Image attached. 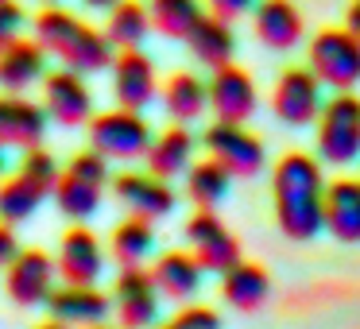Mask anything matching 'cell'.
<instances>
[{"label":"cell","instance_id":"15","mask_svg":"<svg viewBox=\"0 0 360 329\" xmlns=\"http://www.w3.org/2000/svg\"><path fill=\"white\" fill-rule=\"evenodd\" d=\"M47 124H51V117L43 109V101H32L24 93H0V148L4 151L43 148Z\"/></svg>","mask_w":360,"mask_h":329},{"label":"cell","instance_id":"31","mask_svg":"<svg viewBox=\"0 0 360 329\" xmlns=\"http://www.w3.org/2000/svg\"><path fill=\"white\" fill-rule=\"evenodd\" d=\"M148 12H151V32L182 43L190 39L198 20L205 16L202 0H148Z\"/></svg>","mask_w":360,"mask_h":329},{"label":"cell","instance_id":"39","mask_svg":"<svg viewBox=\"0 0 360 329\" xmlns=\"http://www.w3.org/2000/svg\"><path fill=\"white\" fill-rule=\"evenodd\" d=\"M4 167H8V159H4V148H0V179H4Z\"/></svg>","mask_w":360,"mask_h":329},{"label":"cell","instance_id":"30","mask_svg":"<svg viewBox=\"0 0 360 329\" xmlns=\"http://www.w3.org/2000/svg\"><path fill=\"white\" fill-rule=\"evenodd\" d=\"M229 186H233V174L217 163V159L205 155L202 163H190L186 171V198L198 205V209H217L225 202Z\"/></svg>","mask_w":360,"mask_h":329},{"label":"cell","instance_id":"16","mask_svg":"<svg viewBox=\"0 0 360 329\" xmlns=\"http://www.w3.org/2000/svg\"><path fill=\"white\" fill-rule=\"evenodd\" d=\"M112 97H117L120 109H136L143 112L159 93V74H155V63L143 55L140 47L136 51H117L112 58Z\"/></svg>","mask_w":360,"mask_h":329},{"label":"cell","instance_id":"20","mask_svg":"<svg viewBox=\"0 0 360 329\" xmlns=\"http://www.w3.org/2000/svg\"><path fill=\"white\" fill-rule=\"evenodd\" d=\"M47 51L39 39H16L12 47L0 51V93H27L47 78Z\"/></svg>","mask_w":360,"mask_h":329},{"label":"cell","instance_id":"12","mask_svg":"<svg viewBox=\"0 0 360 329\" xmlns=\"http://www.w3.org/2000/svg\"><path fill=\"white\" fill-rule=\"evenodd\" d=\"M210 109L217 120H229V124H248L252 112L259 109V89L252 82V74L244 66L229 63V66H217L210 74Z\"/></svg>","mask_w":360,"mask_h":329},{"label":"cell","instance_id":"26","mask_svg":"<svg viewBox=\"0 0 360 329\" xmlns=\"http://www.w3.org/2000/svg\"><path fill=\"white\" fill-rule=\"evenodd\" d=\"M163 109L174 124H194V120L210 109V86L190 70L171 74L167 86H163Z\"/></svg>","mask_w":360,"mask_h":329},{"label":"cell","instance_id":"34","mask_svg":"<svg viewBox=\"0 0 360 329\" xmlns=\"http://www.w3.org/2000/svg\"><path fill=\"white\" fill-rule=\"evenodd\" d=\"M205 8H210V16H217V20H240V16H248L252 8H256V0H205Z\"/></svg>","mask_w":360,"mask_h":329},{"label":"cell","instance_id":"27","mask_svg":"<svg viewBox=\"0 0 360 329\" xmlns=\"http://www.w3.org/2000/svg\"><path fill=\"white\" fill-rule=\"evenodd\" d=\"M105 35L117 51H136L143 47V39L151 35V12L143 0H117L109 12H105Z\"/></svg>","mask_w":360,"mask_h":329},{"label":"cell","instance_id":"9","mask_svg":"<svg viewBox=\"0 0 360 329\" xmlns=\"http://www.w3.org/2000/svg\"><path fill=\"white\" fill-rule=\"evenodd\" d=\"M186 244L194 252V259L202 264V271L225 275L229 267L240 264V240L225 228V221L217 217L213 209H198L194 217L186 221Z\"/></svg>","mask_w":360,"mask_h":329},{"label":"cell","instance_id":"4","mask_svg":"<svg viewBox=\"0 0 360 329\" xmlns=\"http://www.w3.org/2000/svg\"><path fill=\"white\" fill-rule=\"evenodd\" d=\"M306 66L333 93H352L360 86V39L349 27H321L306 47Z\"/></svg>","mask_w":360,"mask_h":329},{"label":"cell","instance_id":"38","mask_svg":"<svg viewBox=\"0 0 360 329\" xmlns=\"http://www.w3.org/2000/svg\"><path fill=\"white\" fill-rule=\"evenodd\" d=\"M35 329H70V325H63V321H43V325H35Z\"/></svg>","mask_w":360,"mask_h":329},{"label":"cell","instance_id":"5","mask_svg":"<svg viewBox=\"0 0 360 329\" xmlns=\"http://www.w3.org/2000/svg\"><path fill=\"white\" fill-rule=\"evenodd\" d=\"M155 140L151 124L143 120V112L136 109H109V112H94L89 120V148L97 155H105L109 163H128V159H143Z\"/></svg>","mask_w":360,"mask_h":329},{"label":"cell","instance_id":"13","mask_svg":"<svg viewBox=\"0 0 360 329\" xmlns=\"http://www.w3.org/2000/svg\"><path fill=\"white\" fill-rule=\"evenodd\" d=\"M55 259L43 248H20L16 259L4 267V290L16 306H47L51 290H55Z\"/></svg>","mask_w":360,"mask_h":329},{"label":"cell","instance_id":"37","mask_svg":"<svg viewBox=\"0 0 360 329\" xmlns=\"http://www.w3.org/2000/svg\"><path fill=\"white\" fill-rule=\"evenodd\" d=\"M82 4H86V8H101V12H109L112 4H117V0H82Z\"/></svg>","mask_w":360,"mask_h":329},{"label":"cell","instance_id":"18","mask_svg":"<svg viewBox=\"0 0 360 329\" xmlns=\"http://www.w3.org/2000/svg\"><path fill=\"white\" fill-rule=\"evenodd\" d=\"M112 310V298L97 287H82V283H66V287H55L47 298V314L51 321H63V325H105Z\"/></svg>","mask_w":360,"mask_h":329},{"label":"cell","instance_id":"17","mask_svg":"<svg viewBox=\"0 0 360 329\" xmlns=\"http://www.w3.org/2000/svg\"><path fill=\"white\" fill-rule=\"evenodd\" d=\"M55 267L66 283H82V287H94L105 271V248L97 240L94 228L86 225H74L70 233L63 236L58 244V256H55Z\"/></svg>","mask_w":360,"mask_h":329},{"label":"cell","instance_id":"11","mask_svg":"<svg viewBox=\"0 0 360 329\" xmlns=\"http://www.w3.org/2000/svg\"><path fill=\"white\" fill-rule=\"evenodd\" d=\"M159 287L148 267H120L112 283V310L124 329H155L159 325Z\"/></svg>","mask_w":360,"mask_h":329},{"label":"cell","instance_id":"19","mask_svg":"<svg viewBox=\"0 0 360 329\" xmlns=\"http://www.w3.org/2000/svg\"><path fill=\"white\" fill-rule=\"evenodd\" d=\"M252 32L264 47L271 51H290L302 43L306 20L295 8V0H256L252 8Z\"/></svg>","mask_w":360,"mask_h":329},{"label":"cell","instance_id":"35","mask_svg":"<svg viewBox=\"0 0 360 329\" xmlns=\"http://www.w3.org/2000/svg\"><path fill=\"white\" fill-rule=\"evenodd\" d=\"M16 252H20L16 233H12V225H4V221H0V267H8L12 259H16Z\"/></svg>","mask_w":360,"mask_h":329},{"label":"cell","instance_id":"8","mask_svg":"<svg viewBox=\"0 0 360 329\" xmlns=\"http://www.w3.org/2000/svg\"><path fill=\"white\" fill-rule=\"evenodd\" d=\"M321 82L310 66H287L271 89V112L290 128H306L321 112Z\"/></svg>","mask_w":360,"mask_h":329},{"label":"cell","instance_id":"23","mask_svg":"<svg viewBox=\"0 0 360 329\" xmlns=\"http://www.w3.org/2000/svg\"><path fill=\"white\" fill-rule=\"evenodd\" d=\"M326 228L341 244H360V179H333L326 186Z\"/></svg>","mask_w":360,"mask_h":329},{"label":"cell","instance_id":"28","mask_svg":"<svg viewBox=\"0 0 360 329\" xmlns=\"http://www.w3.org/2000/svg\"><path fill=\"white\" fill-rule=\"evenodd\" d=\"M101 194H105L101 182L86 179V174H78V171H63L51 198H55V205L70 221H89L97 209H101Z\"/></svg>","mask_w":360,"mask_h":329},{"label":"cell","instance_id":"33","mask_svg":"<svg viewBox=\"0 0 360 329\" xmlns=\"http://www.w3.org/2000/svg\"><path fill=\"white\" fill-rule=\"evenodd\" d=\"M27 27V12L20 0H0V51L12 47L16 39H24Z\"/></svg>","mask_w":360,"mask_h":329},{"label":"cell","instance_id":"41","mask_svg":"<svg viewBox=\"0 0 360 329\" xmlns=\"http://www.w3.org/2000/svg\"><path fill=\"white\" fill-rule=\"evenodd\" d=\"M94 329H124V325H94Z\"/></svg>","mask_w":360,"mask_h":329},{"label":"cell","instance_id":"10","mask_svg":"<svg viewBox=\"0 0 360 329\" xmlns=\"http://www.w3.org/2000/svg\"><path fill=\"white\" fill-rule=\"evenodd\" d=\"M43 109L63 128L89 124L94 120V89H89L86 74L66 70V66L47 70V78H43Z\"/></svg>","mask_w":360,"mask_h":329},{"label":"cell","instance_id":"36","mask_svg":"<svg viewBox=\"0 0 360 329\" xmlns=\"http://www.w3.org/2000/svg\"><path fill=\"white\" fill-rule=\"evenodd\" d=\"M345 27L360 39V0H352V4H349V12H345Z\"/></svg>","mask_w":360,"mask_h":329},{"label":"cell","instance_id":"2","mask_svg":"<svg viewBox=\"0 0 360 329\" xmlns=\"http://www.w3.org/2000/svg\"><path fill=\"white\" fill-rule=\"evenodd\" d=\"M32 35L51 58H58V66L78 74L109 70L112 58H117V47L109 43V35L101 27H94L89 20H82L78 12L63 8V4L39 8V16L32 20Z\"/></svg>","mask_w":360,"mask_h":329},{"label":"cell","instance_id":"40","mask_svg":"<svg viewBox=\"0 0 360 329\" xmlns=\"http://www.w3.org/2000/svg\"><path fill=\"white\" fill-rule=\"evenodd\" d=\"M39 4H43V8H47V4H63V0H39Z\"/></svg>","mask_w":360,"mask_h":329},{"label":"cell","instance_id":"21","mask_svg":"<svg viewBox=\"0 0 360 329\" xmlns=\"http://www.w3.org/2000/svg\"><path fill=\"white\" fill-rule=\"evenodd\" d=\"M148 271L155 279L159 295L171 298V302H190L198 295V287H202V275H205L202 264L194 259V252H179V248L163 252Z\"/></svg>","mask_w":360,"mask_h":329},{"label":"cell","instance_id":"1","mask_svg":"<svg viewBox=\"0 0 360 329\" xmlns=\"http://www.w3.org/2000/svg\"><path fill=\"white\" fill-rule=\"evenodd\" d=\"M275 221L283 236L310 240L326 228V171L306 151H287L271 171Z\"/></svg>","mask_w":360,"mask_h":329},{"label":"cell","instance_id":"25","mask_svg":"<svg viewBox=\"0 0 360 329\" xmlns=\"http://www.w3.org/2000/svg\"><path fill=\"white\" fill-rule=\"evenodd\" d=\"M186 47H190V55H194L202 66L217 70V66L233 63V55H236V32H233V24H229V20H217V16H210V12H205V16L198 20V27L190 32Z\"/></svg>","mask_w":360,"mask_h":329},{"label":"cell","instance_id":"24","mask_svg":"<svg viewBox=\"0 0 360 329\" xmlns=\"http://www.w3.org/2000/svg\"><path fill=\"white\" fill-rule=\"evenodd\" d=\"M267 295H271V275L259 264H244L240 259L236 267H229V271L221 275V298L240 314L259 310V306L267 302Z\"/></svg>","mask_w":360,"mask_h":329},{"label":"cell","instance_id":"7","mask_svg":"<svg viewBox=\"0 0 360 329\" xmlns=\"http://www.w3.org/2000/svg\"><path fill=\"white\" fill-rule=\"evenodd\" d=\"M202 148L210 159H217L233 179H252L264 171V140L256 132H248L244 124H229V120H213L202 132Z\"/></svg>","mask_w":360,"mask_h":329},{"label":"cell","instance_id":"3","mask_svg":"<svg viewBox=\"0 0 360 329\" xmlns=\"http://www.w3.org/2000/svg\"><path fill=\"white\" fill-rule=\"evenodd\" d=\"M58 174H63V167H58V159L51 155L47 148L24 151L16 171H12L8 179H0V221H4V225L27 221L51 194H55Z\"/></svg>","mask_w":360,"mask_h":329},{"label":"cell","instance_id":"14","mask_svg":"<svg viewBox=\"0 0 360 329\" xmlns=\"http://www.w3.org/2000/svg\"><path fill=\"white\" fill-rule=\"evenodd\" d=\"M112 194L117 202L128 209V217H143V221H159L174 209V190L167 179L151 171H120L112 174Z\"/></svg>","mask_w":360,"mask_h":329},{"label":"cell","instance_id":"6","mask_svg":"<svg viewBox=\"0 0 360 329\" xmlns=\"http://www.w3.org/2000/svg\"><path fill=\"white\" fill-rule=\"evenodd\" d=\"M318 159L329 167H349L360 159V97L333 93L318 112Z\"/></svg>","mask_w":360,"mask_h":329},{"label":"cell","instance_id":"22","mask_svg":"<svg viewBox=\"0 0 360 329\" xmlns=\"http://www.w3.org/2000/svg\"><path fill=\"white\" fill-rule=\"evenodd\" d=\"M194 148H198V140H194V132H190L186 124H171V128H163V132L151 140V148H148V171L151 174H159V179H179V174H186L190 171V163H194Z\"/></svg>","mask_w":360,"mask_h":329},{"label":"cell","instance_id":"32","mask_svg":"<svg viewBox=\"0 0 360 329\" xmlns=\"http://www.w3.org/2000/svg\"><path fill=\"white\" fill-rule=\"evenodd\" d=\"M155 329H221L217 310L210 306H182L179 314H171L167 321H159Z\"/></svg>","mask_w":360,"mask_h":329},{"label":"cell","instance_id":"29","mask_svg":"<svg viewBox=\"0 0 360 329\" xmlns=\"http://www.w3.org/2000/svg\"><path fill=\"white\" fill-rule=\"evenodd\" d=\"M155 248V228L143 217H124L109 236V256L120 267H143V259Z\"/></svg>","mask_w":360,"mask_h":329}]
</instances>
